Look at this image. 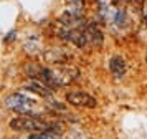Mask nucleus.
<instances>
[{
  "label": "nucleus",
  "mask_w": 147,
  "mask_h": 139,
  "mask_svg": "<svg viewBox=\"0 0 147 139\" xmlns=\"http://www.w3.org/2000/svg\"><path fill=\"white\" fill-rule=\"evenodd\" d=\"M5 106L8 109L20 114H33V116H40L45 111V108L38 99H35L30 94L25 93H12L5 98Z\"/></svg>",
  "instance_id": "nucleus-1"
},
{
  "label": "nucleus",
  "mask_w": 147,
  "mask_h": 139,
  "mask_svg": "<svg viewBox=\"0 0 147 139\" xmlns=\"http://www.w3.org/2000/svg\"><path fill=\"white\" fill-rule=\"evenodd\" d=\"M96 5L99 8V15L102 22L111 28H124L127 25L126 10L114 0H96Z\"/></svg>",
  "instance_id": "nucleus-2"
},
{
  "label": "nucleus",
  "mask_w": 147,
  "mask_h": 139,
  "mask_svg": "<svg viewBox=\"0 0 147 139\" xmlns=\"http://www.w3.org/2000/svg\"><path fill=\"white\" fill-rule=\"evenodd\" d=\"M8 127L17 132H40V131H47V129H56L58 126L55 123H50L47 119L40 118V116L22 114V116L10 119Z\"/></svg>",
  "instance_id": "nucleus-3"
},
{
  "label": "nucleus",
  "mask_w": 147,
  "mask_h": 139,
  "mask_svg": "<svg viewBox=\"0 0 147 139\" xmlns=\"http://www.w3.org/2000/svg\"><path fill=\"white\" fill-rule=\"evenodd\" d=\"M66 101L76 108H96L98 101L86 91H69L66 93Z\"/></svg>",
  "instance_id": "nucleus-4"
},
{
  "label": "nucleus",
  "mask_w": 147,
  "mask_h": 139,
  "mask_svg": "<svg viewBox=\"0 0 147 139\" xmlns=\"http://www.w3.org/2000/svg\"><path fill=\"white\" fill-rule=\"evenodd\" d=\"M23 88L28 90V93H35V94H38L41 98H51V94H53V88L51 86L45 85L43 81L35 79V78H28V81L23 83Z\"/></svg>",
  "instance_id": "nucleus-5"
},
{
  "label": "nucleus",
  "mask_w": 147,
  "mask_h": 139,
  "mask_svg": "<svg viewBox=\"0 0 147 139\" xmlns=\"http://www.w3.org/2000/svg\"><path fill=\"white\" fill-rule=\"evenodd\" d=\"M71 58V55L68 50L65 48H60V46H55L51 50L45 52V60L51 65H63V63H68V60Z\"/></svg>",
  "instance_id": "nucleus-6"
},
{
  "label": "nucleus",
  "mask_w": 147,
  "mask_h": 139,
  "mask_svg": "<svg viewBox=\"0 0 147 139\" xmlns=\"http://www.w3.org/2000/svg\"><path fill=\"white\" fill-rule=\"evenodd\" d=\"M84 35H86L88 46H101L102 43V32L96 23H89L88 22L84 26Z\"/></svg>",
  "instance_id": "nucleus-7"
},
{
  "label": "nucleus",
  "mask_w": 147,
  "mask_h": 139,
  "mask_svg": "<svg viewBox=\"0 0 147 139\" xmlns=\"http://www.w3.org/2000/svg\"><path fill=\"white\" fill-rule=\"evenodd\" d=\"M109 70H111V73H113L116 78H121L126 73V61L121 58L119 55H114L109 60Z\"/></svg>",
  "instance_id": "nucleus-8"
},
{
  "label": "nucleus",
  "mask_w": 147,
  "mask_h": 139,
  "mask_svg": "<svg viewBox=\"0 0 147 139\" xmlns=\"http://www.w3.org/2000/svg\"><path fill=\"white\" fill-rule=\"evenodd\" d=\"M28 139H61V132L58 129H47L40 132H32Z\"/></svg>",
  "instance_id": "nucleus-9"
},
{
  "label": "nucleus",
  "mask_w": 147,
  "mask_h": 139,
  "mask_svg": "<svg viewBox=\"0 0 147 139\" xmlns=\"http://www.w3.org/2000/svg\"><path fill=\"white\" fill-rule=\"evenodd\" d=\"M142 13H144V18H146V22H147V0H146V3H144V10H142Z\"/></svg>",
  "instance_id": "nucleus-10"
},
{
  "label": "nucleus",
  "mask_w": 147,
  "mask_h": 139,
  "mask_svg": "<svg viewBox=\"0 0 147 139\" xmlns=\"http://www.w3.org/2000/svg\"><path fill=\"white\" fill-rule=\"evenodd\" d=\"M13 35H15V32H10V33L7 35V38H5V40H7V41H12V38H13Z\"/></svg>",
  "instance_id": "nucleus-11"
},
{
  "label": "nucleus",
  "mask_w": 147,
  "mask_h": 139,
  "mask_svg": "<svg viewBox=\"0 0 147 139\" xmlns=\"http://www.w3.org/2000/svg\"><path fill=\"white\" fill-rule=\"evenodd\" d=\"M119 2H134V0H119Z\"/></svg>",
  "instance_id": "nucleus-12"
}]
</instances>
